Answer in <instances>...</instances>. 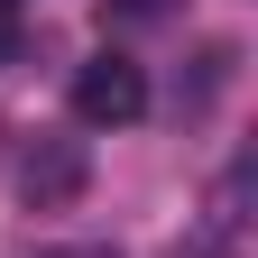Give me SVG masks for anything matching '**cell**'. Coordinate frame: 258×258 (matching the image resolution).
Masks as SVG:
<instances>
[{"mask_svg":"<svg viewBox=\"0 0 258 258\" xmlns=\"http://www.w3.org/2000/svg\"><path fill=\"white\" fill-rule=\"evenodd\" d=\"M74 120H83V129H129V120H148V74H139L129 55L74 64Z\"/></svg>","mask_w":258,"mask_h":258,"instance_id":"1","label":"cell"},{"mask_svg":"<svg viewBox=\"0 0 258 258\" xmlns=\"http://www.w3.org/2000/svg\"><path fill=\"white\" fill-rule=\"evenodd\" d=\"M10 184H19L28 212H64L92 184V157H83V139H28V157L10 166Z\"/></svg>","mask_w":258,"mask_h":258,"instance_id":"2","label":"cell"},{"mask_svg":"<svg viewBox=\"0 0 258 258\" xmlns=\"http://www.w3.org/2000/svg\"><path fill=\"white\" fill-rule=\"evenodd\" d=\"M37 258H120V249H92V240H64V249H37Z\"/></svg>","mask_w":258,"mask_h":258,"instance_id":"3","label":"cell"},{"mask_svg":"<svg viewBox=\"0 0 258 258\" xmlns=\"http://www.w3.org/2000/svg\"><path fill=\"white\" fill-rule=\"evenodd\" d=\"M10 46H19V10L0 0V64H10Z\"/></svg>","mask_w":258,"mask_h":258,"instance_id":"4","label":"cell"},{"mask_svg":"<svg viewBox=\"0 0 258 258\" xmlns=\"http://www.w3.org/2000/svg\"><path fill=\"white\" fill-rule=\"evenodd\" d=\"M120 10H129V19H166L175 0H120Z\"/></svg>","mask_w":258,"mask_h":258,"instance_id":"5","label":"cell"}]
</instances>
